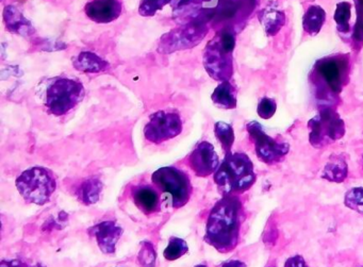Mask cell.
<instances>
[{
  "instance_id": "cell-1",
  "label": "cell",
  "mask_w": 363,
  "mask_h": 267,
  "mask_svg": "<svg viewBox=\"0 0 363 267\" xmlns=\"http://www.w3.org/2000/svg\"><path fill=\"white\" fill-rule=\"evenodd\" d=\"M243 203L237 195H224L210 211L205 242L220 254L235 249L244 222Z\"/></svg>"
},
{
  "instance_id": "cell-21",
  "label": "cell",
  "mask_w": 363,
  "mask_h": 267,
  "mask_svg": "<svg viewBox=\"0 0 363 267\" xmlns=\"http://www.w3.org/2000/svg\"><path fill=\"white\" fill-rule=\"evenodd\" d=\"M348 169L345 159L342 156H335L328 161L322 177L331 182H342L347 177Z\"/></svg>"
},
{
  "instance_id": "cell-28",
  "label": "cell",
  "mask_w": 363,
  "mask_h": 267,
  "mask_svg": "<svg viewBox=\"0 0 363 267\" xmlns=\"http://www.w3.org/2000/svg\"><path fill=\"white\" fill-rule=\"evenodd\" d=\"M157 254L154 245L150 242H143L141 244V249L138 254L141 267H156Z\"/></svg>"
},
{
  "instance_id": "cell-8",
  "label": "cell",
  "mask_w": 363,
  "mask_h": 267,
  "mask_svg": "<svg viewBox=\"0 0 363 267\" xmlns=\"http://www.w3.org/2000/svg\"><path fill=\"white\" fill-rule=\"evenodd\" d=\"M257 0H218L212 13L210 26L218 31H239L256 8Z\"/></svg>"
},
{
  "instance_id": "cell-13",
  "label": "cell",
  "mask_w": 363,
  "mask_h": 267,
  "mask_svg": "<svg viewBox=\"0 0 363 267\" xmlns=\"http://www.w3.org/2000/svg\"><path fill=\"white\" fill-rule=\"evenodd\" d=\"M189 166L199 178L214 175L220 166V158L209 142H201L188 159Z\"/></svg>"
},
{
  "instance_id": "cell-9",
  "label": "cell",
  "mask_w": 363,
  "mask_h": 267,
  "mask_svg": "<svg viewBox=\"0 0 363 267\" xmlns=\"http://www.w3.org/2000/svg\"><path fill=\"white\" fill-rule=\"evenodd\" d=\"M84 88L77 80L61 78L46 92V108L55 116L65 115L77 106L84 96Z\"/></svg>"
},
{
  "instance_id": "cell-7",
  "label": "cell",
  "mask_w": 363,
  "mask_h": 267,
  "mask_svg": "<svg viewBox=\"0 0 363 267\" xmlns=\"http://www.w3.org/2000/svg\"><path fill=\"white\" fill-rule=\"evenodd\" d=\"M308 128L310 144L315 148L330 145L345 135V124L333 107H322L309 120Z\"/></svg>"
},
{
  "instance_id": "cell-32",
  "label": "cell",
  "mask_w": 363,
  "mask_h": 267,
  "mask_svg": "<svg viewBox=\"0 0 363 267\" xmlns=\"http://www.w3.org/2000/svg\"><path fill=\"white\" fill-rule=\"evenodd\" d=\"M0 267H46L41 263H37L35 265L28 264L27 262L21 260H4L0 263Z\"/></svg>"
},
{
  "instance_id": "cell-35",
  "label": "cell",
  "mask_w": 363,
  "mask_h": 267,
  "mask_svg": "<svg viewBox=\"0 0 363 267\" xmlns=\"http://www.w3.org/2000/svg\"><path fill=\"white\" fill-rule=\"evenodd\" d=\"M195 267H208V266L206 264H199V265H196V266H195Z\"/></svg>"
},
{
  "instance_id": "cell-29",
  "label": "cell",
  "mask_w": 363,
  "mask_h": 267,
  "mask_svg": "<svg viewBox=\"0 0 363 267\" xmlns=\"http://www.w3.org/2000/svg\"><path fill=\"white\" fill-rule=\"evenodd\" d=\"M357 12L356 24L352 30V40L354 45L360 47L363 44V0H354Z\"/></svg>"
},
{
  "instance_id": "cell-18",
  "label": "cell",
  "mask_w": 363,
  "mask_h": 267,
  "mask_svg": "<svg viewBox=\"0 0 363 267\" xmlns=\"http://www.w3.org/2000/svg\"><path fill=\"white\" fill-rule=\"evenodd\" d=\"M211 99L220 109H235L237 107V90L229 81L220 82L214 90Z\"/></svg>"
},
{
  "instance_id": "cell-12",
  "label": "cell",
  "mask_w": 363,
  "mask_h": 267,
  "mask_svg": "<svg viewBox=\"0 0 363 267\" xmlns=\"http://www.w3.org/2000/svg\"><path fill=\"white\" fill-rule=\"evenodd\" d=\"M182 131V120L178 114L159 111L150 116L144 135L150 143L161 144L178 137Z\"/></svg>"
},
{
  "instance_id": "cell-6",
  "label": "cell",
  "mask_w": 363,
  "mask_h": 267,
  "mask_svg": "<svg viewBox=\"0 0 363 267\" xmlns=\"http://www.w3.org/2000/svg\"><path fill=\"white\" fill-rule=\"evenodd\" d=\"M152 181L169 197V203L175 209L184 207L190 200L192 183L182 169L174 166L161 167L152 174Z\"/></svg>"
},
{
  "instance_id": "cell-24",
  "label": "cell",
  "mask_w": 363,
  "mask_h": 267,
  "mask_svg": "<svg viewBox=\"0 0 363 267\" xmlns=\"http://www.w3.org/2000/svg\"><path fill=\"white\" fill-rule=\"evenodd\" d=\"M214 133H216V139L220 142L225 154H230L233 143H235V132H233V127L227 123H216L214 126Z\"/></svg>"
},
{
  "instance_id": "cell-36",
  "label": "cell",
  "mask_w": 363,
  "mask_h": 267,
  "mask_svg": "<svg viewBox=\"0 0 363 267\" xmlns=\"http://www.w3.org/2000/svg\"><path fill=\"white\" fill-rule=\"evenodd\" d=\"M269 267H275V266H269Z\"/></svg>"
},
{
  "instance_id": "cell-19",
  "label": "cell",
  "mask_w": 363,
  "mask_h": 267,
  "mask_svg": "<svg viewBox=\"0 0 363 267\" xmlns=\"http://www.w3.org/2000/svg\"><path fill=\"white\" fill-rule=\"evenodd\" d=\"M74 67L78 71L84 73H101L106 71L109 67L107 62L99 58L97 55L93 52H82L77 58L74 60Z\"/></svg>"
},
{
  "instance_id": "cell-4",
  "label": "cell",
  "mask_w": 363,
  "mask_h": 267,
  "mask_svg": "<svg viewBox=\"0 0 363 267\" xmlns=\"http://www.w3.org/2000/svg\"><path fill=\"white\" fill-rule=\"evenodd\" d=\"M235 47V33L228 29L218 31L203 52V67L216 81H229L233 74V54Z\"/></svg>"
},
{
  "instance_id": "cell-11",
  "label": "cell",
  "mask_w": 363,
  "mask_h": 267,
  "mask_svg": "<svg viewBox=\"0 0 363 267\" xmlns=\"http://www.w3.org/2000/svg\"><path fill=\"white\" fill-rule=\"evenodd\" d=\"M208 33V25L203 23H186L179 28L169 31L161 39L160 52H173L192 48L201 43Z\"/></svg>"
},
{
  "instance_id": "cell-14",
  "label": "cell",
  "mask_w": 363,
  "mask_h": 267,
  "mask_svg": "<svg viewBox=\"0 0 363 267\" xmlns=\"http://www.w3.org/2000/svg\"><path fill=\"white\" fill-rule=\"evenodd\" d=\"M88 232L95 237L99 249L105 254H114L116 244L123 234V228L116 224V220H105L94 227H91Z\"/></svg>"
},
{
  "instance_id": "cell-22",
  "label": "cell",
  "mask_w": 363,
  "mask_h": 267,
  "mask_svg": "<svg viewBox=\"0 0 363 267\" xmlns=\"http://www.w3.org/2000/svg\"><path fill=\"white\" fill-rule=\"evenodd\" d=\"M5 22L8 29L18 35H27L29 29H31L30 23L13 6H8L5 10Z\"/></svg>"
},
{
  "instance_id": "cell-16",
  "label": "cell",
  "mask_w": 363,
  "mask_h": 267,
  "mask_svg": "<svg viewBox=\"0 0 363 267\" xmlns=\"http://www.w3.org/2000/svg\"><path fill=\"white\" fill-rule=\"evenodd\" d=\"M133 199L140 211L146 215L157 213L160 210V196L158 191L148 184H140L133 188Z\"/></svg>"
},
{
  "instance_id": "cell-23",
  "label": "cell",
  "mask_w": 363,
  "mask_h": 267,
  "mask_svg": "<svg viewBox=\"0 0 363 267\" xmlns=\"http://www.w3.org/2000/svg\"><path fill=\"white\" fill-rule=\"evenodd\" d=\"M103 184L99 180L89 179L86 180L82 186H79L78 191V196L80 200L86 205H92L99 200V195H101Z\"/></svg>"
},
{
  "instance_id": "cell-17",
  "label": "cell",
  "mask_w": 363,
  "mask_h": 267,
  "mask_svg": "<svg viewBox=\"0 0 363 267\" xmlns=\"http://www.w3.org/2000/svg\"><path fill=\"white\" fill-rule=\"evenodd\" d=\"M259 21L269 37L277 35L286 24L284 12L274 7H267L259 13Z\"/></svg>"
},
{
  "instance_id": "cell-20",
  "label": "cell",
  "mask_w": 363,
  "mask_h": 267,
  "mask_svg": "<svg viewBox=\"0 0 363 267\" xmlns=\"http://www.w3.org/2000/svg\"><path fill=\"white\" fill-rule=\"evenodd\" d=\"M326 20V13L320 6H311L308 8L303 18V30L310 35H316L320 33Z\"/></svg>"
},
{
  "instance_id": "cell-31",
  "label": "cell",
  "mask_w": 363,
  "mask_h": 267,
  "mask_svg": "<svg viewBox=\"0 0 363 267\" xmlns=\"http://www.w3.org/2000/svg\"><path fill=\"white\" fill-rule=\"evenodd\" d=\"M276 110H277V103L274 99L267 98V97L261 99L259 101L258 108H257L258 115L263 120H269V118H273L274 114L276 113Z\"/></svg>"
},
{
  "instance_id": "cell-26",
  "label": "cell",
  "mask_w": 363,
  "mask_h": 267,
  "mask_svg": "<svg viewBox=\"0 0 363 267\" xmlns=\"http://www.w3.org/2000/svg\"><path fill=\"white\" fill-rule=\"evenodd\" d=\"M189 251L188 243L179 237H172L169 239L167 248L163 252V256L167 261H175L182 258Z\"/></svg>"
},
{
  "instance_id": "cell-15",
  "label": "cell",
  "mask_w": 363,
  "mask_h": 267,
  "mask_svg": "<svg viewBox=\"0 0 363 267\" xmlns=\"http://www.w3.org/2000/svg\"><path fill=\"white\" fill-rule=\"evenodd\" d=\"M84 11L93 22L108 24L121 16L122 5L120 0H92L86 4Z\"/></svg>"
},
{
  "instance_id": "cell-10",
  "label": "cell",
  "mask_w": 363,
  "mask_h": 267,
  "mask_svg": "<svg viewBox=\"0 0 363 267\" xmlns=\"http://www.w3.org/2000/svg\"><path fill=\"white\" fill-rule=\"evenodd\" d=\"M246 130L254 142L257 157L265 164L273 165L281 162L288 154L290 149L289 144L267 135L258 122H250L246 126Z\"/></svg>"
},
{
  "instance_id": "cell-3",
  "label": "cell",
  "mask_w": 363,
  "mask_h": 267,
  "mask_svg": "<svg viewBox=\"0 0 363 267\" xmlns=\"http://www.w3.org/2000/svg\"><path fill=\"white\" fill-rule=\"evenodd\" d=\"M214 182L224 195L243 194L250 190L257 175L254 164L243 152H230L225 154L224 160L213 175Z\"/></svg>"
},
{
  "instance_id": "cell-25",
  "label": "cell",
  "mask_w": 363,
  "mask_h": 267,
  "mask_svg": "<svg viewBox=\"0 0 363 267\" xmlns=\"http://www.w3.org/2000/svg\"><path fill=\"white\" fill-rule=\"evenodd\" d=\"M350 18H352V5L347 3V1H342V3L337 4L333 18H335L337 30H339L340 33H350Z\"/></svg>"
},
{
  "instance_id": "cell-34",
  "label": "cell",
  "mask_w": 363,
  "mask_h": 267,
  "mask_svg": "<svg viewBox=\"0 0 363 267\" xmlns=\"http://www.w3.org/2000/svg\"><path fill=\"white\" fill-rule=\"evenodd\" d=\"M220 267H246V264L239 260H229L223 263Z\"/></svg>"
},
{
  "instance_id": "cell-5",
  "label": "cell",
  "mask_w": 363,
  "mask_h": 267,
  "mask_svg": "<svg viewBox=\"0 0 363 267\" xmlns=\"http://www.w3.org/2000/svg\"><path fill=\"white\" fill-rule=\"evenodd\" d=\"M21 196L29 203L43 205L50 201L57 188L56 178L46 167H31L16 181Z\"/></svg>"
},
{
  "instance_id": "cell-30",
  "label": "cell",
  "mask_w": 363,
  "mask_h": 267,
  "mask_svg": "<svg viewBox=\"0 0 363 267\" xmlns=\"http://www.w3.org/2000/svg\"><path fill=\"white\" fill-rule=\"evenodd\" d=\"M171 1L172 0H142L140 5V14L142 16H155L159 10L163 9V7Z\"/></svg>"
},
{
  "instance_id": "cell-2",
  "label": "cell",
  "mask_w": 363,
  "mask_h": 267,
  "mask_svg": "<svg viewBox=\"0 0 363 267\" xmlns=\"http://www.w3.org/2000/svg\"><path fill=\"white\" fill-rule=\"evenodd\" d=\"M350 74V56L335 55L320 59L314 65L311 80L315 89L316 98L322 107H333Z\"/></svg>"
},
{
  "instance_id": "cell-33",
  "label": "cell",
  "mask_w": 363,
  "mask_h": 267,
  "mask_svg": "<svg viewBox=\"0 0 363 267\" xmlns=\"http://www.w3.org/2000/svg\"><path fill=\"white\" fill-rule=\"evenodd\" d=\"M284 267H309L306 263L305 259L303 256L296 254V256H291L284 263Z\"/></svg>"
},
{
  "instance_id": "cell-27",
  "label": "cell",
  "mask_w": 363,
  "mask_h": 267,
  "mask_svg": "<svg viewBox=\"0 0 363 267\" xmlns=\"http://www.w3.org/2000/svg\"><path fill=\"white\" fill-rule=\"evenodd\" d=\"M344 203L348 209L363 216V188H350L344 196Z\"/></svg>"
}]
</instances>
